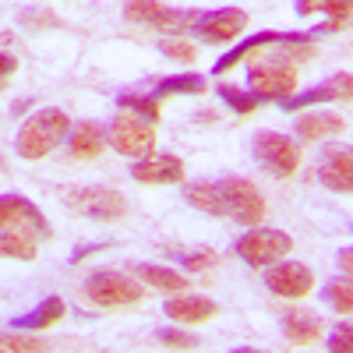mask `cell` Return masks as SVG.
Masks as SVG:
<instances>
[{"label": "cell", "mask_w": 353, "mask_h": 353, "mask_svg": "<svg viewBox=\"0 0 353 353\" xmlns=\"http://www.w3.org/2000/svg\"><path fill=\"white\" fill-rule=\"evenodd\" d=\"M71 134V121L64 110L57 106H46L39 113H32L28 121L18 128V138H14V149L21 159L36 163V159H46L57 145H61L64 138Z\"/></svg>", "instance_id": "1"}, {"label": "cell", "mask_w": 353, "mask_h": 353, "mask_svg": "<svg viewBox=\"0 0 353 353\" xmlns=\"http://www.w3.org/2000/svg\"><path fill=\"white\" fill-rule=\"evenodd\" d=\"M64 209L85 219H99V223H113L128 216V198L113 188H64L61 191Z\"/></svg>", "instance_id": "2"}, {"label": "cell", "mask_w": 353, "mask_h": 353, "mask_svg": "<svg viewBox=\"0 0 353 353\" xmlns=\"http://www.w3.org/2000/svg\"><path fill=\"white\" fill-rule=\"evenodd\" d=\"M85 301L96 304V307H128V304H138L145 301V286L124 272H92L85 279Z\"/></svg>", "instance_id": "3"}, {"label": "cell", "mask_w": 353, "mask_h": 353, "mask_svg": "<svg viewBox=\"0 0 353 353\" xmlns=\"http://www.w3.org/2000/svg\"><path fill=\"white\" fill-rule=\"evenodd\" d=\"M293 241L290 233L283 230H269V226H254L251 233H244V237L233 244V251H237L241 261H248L251 269H269V265L283 261L290 254Z\"/></svg>", "instance_id": "4"}, {"label": "cell", "mask_w": 353, "mask_h": 353, "mask_svg": "<svg viewBox=\"0 0 353 353\" xmlns=\"http://www.w3.org/2000/svg\"><path fill=\"white\" fill-rule=\"evenodd\" d=\"M219 191H223V212L230 219H237L241 226L254 230L265 219V198L251 181H244V176H226V181H219Z\"/></svg>", "instance_id": "5"}, {"label": "cell", "mask_w": 353, "mask_h": 353, "mask_svg": "<svg viewBox=\"0 0 353 353\" xmlns=\"http://www.w3.org/2000/svg\"><path fill=\"white\" fill-rule=\"evenodd\" d=\"M106 141L121 156L141 159V156H152V149H156V128L149 121H141V117H134V113H117Z\"/></svg>", "instance_id": "6"}, {"label": "cell", "mask_w": 353, "mask_h": 353, "mask_svg": "<svg viewBox=\"0 0 353 353\" xmlns=\"http://www.w3.org/2000/svg\"><path fill=\"white\" fill-rule=\"evenodd\" d=\"M254 156L261 159V166L272 176L286 181V176H293L301 166V145L286 134H279V131H261L254 138Z\"/></svg>", "instance_id": "7"}, {"label": "cell", "mask_w": 353, "mask_h": 353, "mask_svg": "<svg viewBox=\"0 0 353 353\" xmlns=\"http://www.w3.org/2000/svg\"><path fill=\"white\" fill-rule=\"evenodd\" d=\"M248 85L254 99H290V92L297 88V68L293 64H251Z\"/></svg>", "instance_id": "8"}, {"label": "cell", "mask_w": 353, "mask_h": 353, "mask_svg": "<svg viewBox=\"0 0 353 353\" xmlns=\"http://www.w3.org/2000/svg\"><path fill=\"white\" fill-rule=\"evenodd\" d=\"M0 226L25 230V233H32V237H39V241H46L53 233L46 216L39 212V205L21 198V194H0Z\"/></svg>", "instance_id": "9"}, {"label": "cell", "mask_w": 353, "mask_h": 353, "mask_svg": "<svg viewBox=\"0 0 353 353\" xmlns=\"http://www.w3.org/2000/svg\"><path fill=\"white\" fill-rule=\"evenodd\" d=\"M265 286H269L276 297H286V301H301L311 293L314 286V272L307 269L304 261H276L265 269Z\"/></svg>", "instance_id": "10"}, {"label": "cell", "mask_w": 353, "mask_h": 353, "mask_svg": "<svg viewBox=\"0 0 353 353\" xmlns=\"http://www.w3.org/2000/svg\"><path fill=\"white\" fill-rule=\"evenodd\" d=\"M244 28H248L244 8H219V11H209V14H198L191 32L205 43H230V39H237Z\"/></svg>", "instance_id": "11"}, {"label": "cell", "mask_w": 353, "mask_h": 353, "mask_svg": "<svg viewBox=\"0 0 353 353\" xmlns=\"http://www.w3.org/2000/svg\"><path fill=\"white\" fill-rule=\"evenodd\" d=\"M124 18L128 21H141V25H156L163 32H188L194 25V11H176V8H166V4H149V0H141V4H128L124 8Z\"/></svg>", "instance_id": "12"}, {"label": "cell", "mask_w": 353, "mask_h": 353, "mask_svg": "<svg viewBox=\"0 0 353 353\" xmlns=\"http://www.w3.org/2000/svg\"><path fill=\"white\" fill-rule=\"evenodd\" d=\"M353 152L346 145H329L325 152L318 156V181L336 194H350L353 191Z\"/></svg>", "instance_id": "13"}, {"label": "cell", "mask_w": 353, "mask_h": 353, "mask_svg": "<svg viewBox=\"0 0 353 353\" xmlns=\"http://www.w3.org/2000/svg\"><path fill=\"white\" fill-rule=\"evenodd\" d=\"M184 159L181 156H173V152H159V156H145L131 166V176L138 184H181L184 181Z\"/></svg>", "instance_id": "14"}, {"label": "cell", "mask_w": 353, "mask_h": 353, "mask_svg": "<svg viewBox=\"0 0 353 353\" xmlns=\"http://www.w3.org/2000/svg\"><path fill=\"white\" fill-rule=\"evenodd\" d=\"M163 311L170 321L176 325H201L219 314V304L212 297H198V293H184V297H166L163 301Z\"/></svg>", "instance_id": "15"}, {"label": "cell", "mask_w": 353, "mask_h": 353, "mask_svg": "<svg viewBox=\"0 0 353 353\" xmlns=\"http://www.w3.org/2000/svg\"><path fill=\"white\" fill-rule=\"evenodd\" d=\"M350 92H353V74L350 71H339L329 81L307 88L304 96L283 99V110H304V106H321V103H339V99H350Z\"/></svg>", "instance_id": "16"}, {"label": "cell", "mask_w": 353, "mask_h": 353, "mask_svg": "<svg viewBox=\"0 0 353 353\" xmlns=\"http://www.w3.org/2000/svg\"><path fill=\"white\" fill-rule=\"evenodd\" d=\"M68 149H71L74 159H96V156H103V149H106V131H103L96 121H81V124H74L71 134H68Z\"/></svg>", "instance_id": "17"}, {"label": "cell", "mask_w": 353, "mask_h": 353, "mask_svg": "<svg viewBox=\"0 0 353 353\" xmlns=\"http://www.w3.org/2000/svg\"><path fill=\"white\" fill-rule=\"evenodd\" d=\"M283 336L293 343V346H311L318 336H321V318L314 311H286L283 314Z\"/></svg>", "instance_id": "18"}, {"label": "cell", "mask_w": 353, "mask_h": 353, "mask_svg": "<svg viewBox=\"0 0 353 353\" xmlns=\"http://www.w3.org/2000/svg\"><path fill=\"white\" fill-rule=\"evenodd\" d=\"M64 311H68V307H64V301H61V297H46L39 307H32L28 314L14 318L11 325H14L18 332H39V329H53L57 321L64 318Z\"/></svg>", "instance_id": "19"}, {"label": "cell", "mask_w": 353, "mask_h": 353, "mask_svg": "<svg viewBox=\"0 0 353 353\" xmlns=\"http://www.w3.org/2000/svg\"><path fill=\"white\" fill-rule=\"evenodd\" d=\"M279 43H283V32H258V36H251L248 43H237L226 57H219L212 71H216V74H226V71L237 68L244 57H251V53H258V50H265V46H279Z\"/></svg>", "instance_id": "20"}, {"label": "cell", "mask_w": 353, "mask_h": 353, "mask_svg": "<svg viewBox=\"0 0 353 353\" xmlns=\"http://www.w3.org/2000/svg\"><path fill=\"white\" fill-rule=\"evenodd\" d=\"M293 128H297V138H301V141H318V138L339 134V131L346 128V121H343L339 113H307V117H301Z\"/></svg>", "instance_id": "21"}, {"label": "cell", "mask_w": 353, "mask_h": 353, "mask_svg": "<svg viewBox=\"0 0 353 353\" xmlns=\"http://www.w3.org/2000/svg\"><path fill=\"white\" fill-rule=\"evenodd\" d=\"M138 283H149L156 290H166V293H181L188 290V276H181L176 269H166V265H131Z\"/></svg>", "instance_id": "22"}, {"label": "cell", "mask_w": 353, "mask_h": 353, "mask_svg": "<svg viewBox=\"0 0 353 353\" xmlns=\"http://www.w3.org/2000/svg\"><path fill=\"white\" fill-rule=\"evenodd\" d=\"M184 201H191L194 209L209 212V216H226V212H223V191H219V181L188 184V188H184Z\"/></svg>", "instance_id": "23"}, {"label": "cell", "mask_w": 353, "mask_h": 353, "mask_svg": "<svg viewBox=\"0 0 353 353\" xmlns=\"http://www.w3.org/2000/svg\"><path fill=\"white\" fill-rule=\"evenodd\" d=\"M0 258L32 261V258H36V237H32V233H25V230L0 226Z\"/></svg>", "instance_id": "24"}, {"label": "cell", "mask_w": 353, "mask_h": 353, "mask_svg": "<svg viewBox=\"0 0 353 353\" xmlns=\"http://www.w3.org/2000/svg\"><path fill=\"white\" fill-rule=\"evenodd\" d=\"M205 78L198 71H184V74H173V78H159L156 81V99L163 96H201L205 92Z\"/></svg>", "instance_id": "25"}, {"label": "cell", "mask_w": 353, "mask_h": 353, "mask_svg": "<svg viewBox=\"0 0 353 353\" xmlns=\"http://www.w3.org/2000/svg\"><path fill=\"white\" fill-rule=\"evenodd\" d=\"M50 343L28 332H0V353H46Z\"/></svg>", "instance_id": "26"}, {"label": "cell", "mask_w": 353, "mask_h": 353, "mask_svg": "<svg viewBox=\"0 0 353 353\" xmlns=\"http://www.w3.org/2000/svg\"><path fill=\"white\" fill-rule=\"evenodd\" d=\"M117 103H121L124 113H134V117H141V121H149V124L159 121V99H156V96H134V92H124Z\"/></svg>", "instance_id": "27"}, {"label": "cell", "mask_w": 353, "mask_h": 353, "mask_svg": "<svg viewBox=\"0 0 353 353\" xmlns=\"http://www.w3.org/2000/svg\"><path fill=\"white\" fill-rule=\"evenodd\" d=\"M219 99H226V106L233 110V113H241V117H248V113H254L258 106H261V99H254L251 92H241L237 85H219Z\"/></svg>", "instance_id": "28"}, {"label": "cell", "mask_w": 353, "mask_h": 353, "mask_svg": "<svg viewBox=\"0 0 353 353\" xmlns=\"http://www.w3.org/2000/svg\"><path fill=\"white\" fill-rule=\"evenodd\" d=\"M325 301H329V307H336L339 314H350V311H353V286H350V276L332 279V283L325 286Z\"/></svg>", "instance_id": "29"}, {"label": "cell", "mask_w": 353, "mask_h": 353, "mask_svg": "<svg viewBox=\"0 0 353 353\" xmlns=\"http://www.w3.org/2000/svg\"><path fill=\"white\" fill-rule=\"evenodd\" d=\"M156 339H159L163 346H170V350H194V346H198V336H191V332H184V329H159Z\"/></svg>", "instance_id": "30"}, {"label": "cell", "mask_w": 353, "mask_h": 353, "mask_svg": "<svg viewBox=\"0 0 353 353\" xmlns=\"http://www.w3.org/2000/svg\"><path fill=\"white\" fill-rule=\"evenodd\" d=\"M181 265L184 269H216L219 265V254L216 251H209V248H198V251H188V254H181Z\"/></svg>", "instance_id": "31"}, {"label": "cell", "mask_w": 353, "mask_h": 353, "mask_svg": "<svg viewBox=\"0 0 353 353\" xmlns=\"http://www.w3.org/2000/svg\"><path fill=\"white\" fill-rule=\"evenodd\" d=\"M159 53H166L170 57V61H181V64H191L194 61V46L191 43H181V39H163L159 43Z\"/></svg>", "instance_id": "32"}, {"label": "cell", "mask_w": 353, "mask_h": 353, "mask_svg": "<svg viewBox=\"0 0 353 353\" xmlns=\"http://www.w3.org/2000/svg\"><path fill=\"white\" fill-rule=\"evenodd\" d=\"M329 353H353V329L350 321H339L329 336Z\"/></svg>", "instance_id": "33"}, {"label": "cell", "mask_w": 353, "mask_h": 353, "mask_svg": "<svg viewBox=\"0 0 353 353\" xmlns=\"http://www.w3.org/2000/svg\"><path fill=\"white\" fill-rule=\"evenodd\" d=\"M18 18H21V25H57V14L46 8H25Z\"/></svg>", "instance_id": "34"}, {"label": "cell", "mask_w": 353, "mask_h": 353, "mask_svg": "<svg viewBox=\"0 0 353 353\" xmlns=\"http://www.w3.org/2000/svg\"><path fill=\"white\" fill-rule=\"evenodd\" d=\"M14 71H18V57L8 53V50H0V92H4V88L11 85Z\"/></svg>", "instance_id": "35"}, {"label": "cell", "mask_w": 353, "mask_h": 353, "mask_svg": "<svg viewBox=\"0 0 353 353\" xmlns=\"http://www.w3.org/2000/svg\"><path fill=\"white\" fill-rule=\"evenodd\" d=\"M350 261H353V251L343 248V251H339V269H343V272H350Z\"/></svg>", "instance_id": "36"}, {"label": "cell", "mask_w": 353, "mask_h": 353, "mask_svg": "<svg viewBox=\"0 0 353 353\" xmlns=\"http://www.w3.org/2000/svg\"><path fill=\"white\" fill-rule=\"evenodd\" d=\"M233 353H261V350H248V346H241V350H233Z\"/></svg>", "instance_id": "37"}, {"label": "cell", "mask_w": 353, "mask_h": 353, "mask_svg": "<svg viewBox=\"0 0 353 353\" xmlns=\"http://www.w3.org/2000/svg\"><path fill=\"white\" fill-rule=\"evenodd\" d=\"M0 170H4V163H0Z\"/></svg>", "instance_id": "38"}]
</instances>
